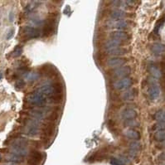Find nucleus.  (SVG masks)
I'll list each match as a JSON object with an SVG mask.
<instances>
[{
  "label": "nucleus",
  "instance_id": "nucleus-1",
  "mask_svg": "<svg viewBox=\"0 0 165 165\" xmlns=\"http://www.w3.org/2000/svg\"><path fill=\"white\" fill-rule=\"evenodd\" d=\"M28 140L24 138H15L11 142V153L12 154L24 158L28 154L27 149Z\"/></svg>",
  "mask_w": 165,
  "mask_h": 165
},
{
  "label": "nucleus",
  "instance_id": "nucleus-2",
  "mask_svg": "<svg viewBox=\"0 0 165 165\" xmlns=\"http://www.w3.org/2000/svg\"><path fill=\"white\" fill-rule=\"evenodd\" d=\"M25 101L29 106H31V109L34 107H39V108L46 107V104L48 102V98L45 97L38 90H35L28 94L25 98Z\"/></svg>",
  "mask_w": 165,
  "mask_h": 165
},
{
  "label": "nucleus",
  "instance_id": "nucleus-3",
  "mask_svg": "<svg viewBox=\"0 0 165 165\" xmlns=\"http://www.w3.org/2000/svg\"><path fill=\"white\" fill-rule=\"evenodd\" d=\"M24 128L23 133L28 136H36L38 135L40 129V122L38 119L33 118H25L22 122Z\"/></svg>",
  "mask_w": 165,
  "mask_h": 165
},
{
  "label": "nucleus",
  "instance_id": "nucleus-4",
  "mask_svg": "<svg viewBox=\"0 0 165 165\" xmlns=\"http://www.w3.org/2000/svg\"><path fill=\"white\" fill-rule=\"evenodd\" d=\"M56 129V124L55 122H50L48 121L45 123L42 126V135H41V139L44 143H48V140L53 136L54 132Z\"/></svg>",
  "mask_w": 165,
  "mask_h": 165
},
{
  "label": "nucleus",
  "instance_id": "nucleus-5",
  "mask_svg": "<svg viewBox=\"0 0 165 165\" xmlns=\"http://www.w3.org/2000/svg\"><path fill=\"white\" fill-rule=\"evenodd\" d=\"M56 19L57 16H53L51 18H49L47 22L44 23V27L42 30V36L45 38H48L51 36L54 33V30L56 27Z\"/></svg>",
  "mask_w": 165,
  "mask_h": 165
},
{
  "label": "nucleus",
  "instance_id": "nucleus-6",
  "mask_svg": "<svg viewBox=\"0 0 165 165\" xmlns=\"http://www.w3.org/2000/svg\"><path fill=\"white\" fill-rule=\"evenodd\" d=\"M41 36V31L32 26H26L22 28V38L26 40L38 38Z\"/></svg>",
  "mask_w": 165,
  "mask_h": 165
},
{
  "label": "nucleus",
  "instance_id": "nucleus-7",
  "mask_svg": "<svg viewBox=\"0 0 165 165\" xmlns=\"http://www.w3.org/2000/svg\"><path fill=\"white\" fill-rule=\"evenodd\" d=\"M37 90L40 92L42 95H43L45 97L48 98V99L53 94V83L51 82H45L43 84H42L40 86H39Z\"/></svg>",
  "mask_w": 165,
  "mask_h": 165
},
{
  "label": "nucleus",
  "instance_id": "nucleus-8",
  "mask_svg": "<svg viewBox=\"0 0 165 165\" xmlns=\"http://www.w3.org/2000/svg\"><path fill=\"white\" fill-rule=\"evenodd\" d=\"M133 84V80L130 77H125L118 80L114 83V88L118 90H127Z\"/></svg>",
  "mask_w": 165,
  "mask_h": 165
},
{
  "label": "nucleus",
  "instance_id": "nucleus-9",
  "mask_svg": "<svg viewBox=\"0 0 165 165\" xmlns=\"http://www.w3.org/2000/svg\"><path fill=\"white\" fill-rule=\"evenodd\" d=\"M43 159V154L38 150H32L30 153L29 158L28 159V164L29 165H40Z\"/></svg>",
  "mask_w": 165,
  "mask_h": 165
},
{
  "label": "nucleus",
  "instance_id": "nucleus-10",
  "mask_svg": "<svg viewBox=\"0 0 165 165\" xmlns=\"http://www.w3.org/2000/svg\"><path fill=\"white\" fill-rule=\"evenodd\" d=\"M129 22L126 20H112L108 22V26L111 28H116L119 29L120 31L122 29H125L129 27Z\"/></svg>",
  "mask_w": 165,
  "mask_h": 165
},
{
  "label": "nucleus",
  "instance_id": "nucleus-11",
  "mask_svg": "<svg viewBox=\"0 0 165 165\" xmlns=\"http://www.w3.org/2000/svg\"><path fill=\"white\" fill-rule=\"evenodd\" d=\"M127 62V59L125 57H111L107 60L108 67L112 68H119L123 67Z\"/></svg>",
  "mask_w": 165,
  "mask_h": 165
},
{
  "label": "nucleus",
  "instance_id": "nucleus-12",
  "mask_svg": "<svg viewBox=\"0 0 165 165\" xmlns=\"http://www.w3.org/2000/svg\"><path fill=\"white\" fill-rule=\"evenodd\" d=\"M131 72V68L129 66H123L120 67L116 68L113 71V76L115 77L118 78H125L128 75H129Z\"/></svg>",
  "mask_w": 165,
  "mask_h": 165
},
{
  "label": "nucleus",
  "instance_id": "nucleus-13",
  "mask_svg": "<svg viewBox=\"0 0 165 165\" xmlns=\"http://www.w3.org/2000/svg\"><path fill=\"white\" fill-rule=\"evenodd\" d=\"M154 139L158 143V148H165V129H160L154 132Z\"/></svg>",
  "mask_w": 165,
  "mask_h": 165
},
{
  "label": "nucleus",
  "instance_id": "nucleus-14",
  "mask_svg": "<svg viewBox=\"0 0 165 165\" xmlns=\"http://www.w3.org/2000/svg\"><path fill=\"white\" fill-rule=\"evenodd\" d=\"M110 37L113 39L118 40L119 42H124V41H128L130 38V36L129 33H127L125 31H115L110 33Z\"/></svg>",
  "mask_w": 165,
  "mask_h": 165
},
{
  "label": "nucleus",
  "instance_id": "nucleus-15",
  "mask_svg": "<svg viewBox=\"0 0 165 165\" xmlns=\"http://www.w3.org/2000/svg\"><path fill=\"white\" fill-rule=\"evenodd\" d=\"M148 94L151 100H156L160 95V88L156 83H152L148 87Z\"/></svg>",
  "mask_w": 165,
  "mask_h": 165
},
{
  "label": "nucleus",
  "instance_id": "nucleus-16",
  "mask_svg": "<svg viewBox=\"0 0 165 165\" xmlns=\"http://www.w3.org/2000/svg\"><path fill=\"white\" fill-rule=\"evenodd\" d=\"M121 117L125 120L135 119V118L137 117V112L133 108H126L121 112Z\"/></svg>",
  "mask_w": 165,
  "mask_h": 165
},
{
  "label": "nucleus",
  "instance_id": "nucleus-17",
  "mask_svg": "<svg viewBox=\"0 0 165 165\" xmlns=\"http://www.w3.org/2000/svg\"><path fill=\"white\" fill-rule=\"evenodd\" d=\"M110 16L113 20H121L127 16V13L121 9H113L110 11Z\"/></svg>",
  "mask_w": 165,
  "mask_h": 165
},
{
  "label": "nucleus",
  "instance_id": "nucleus-18",
  "mask_svg": "<svg viewBox=\"0 0 165 165\" xmlns=\"http://www.w3.org/2000/svg\"><path fill=\"white\" fill-rule=\"evenodd\" d=\"M121 44V42L118 41V40H116V39H110V40H108L104 44V49L106 51H111L113 49L117 48H119Z\"/></svg>",
  "mask_w": 165,
  "mask_h": 165
},
{
  "label": "nucleus",
  "instance_id": "nucleus-19",
  "mask_svg": "<svg viewBox=\"0 0 165 165\" xmlns=\"http://www.w3.org/2000/svg\"><path fill=\"white\" fill-rule=\"evenodd\" d=\"M137 90L136 89H128L125 92L122 93V98L125 100H133L137 96Z\"/></svg>",
  "mask_w": 165,
  "mask_h": 165
},
{
  "label": "nucleus",
  "instance_id": "nucleus-20",
  "mask_svg": "<svg viewBox=\"0 0 165 165\" xmlns=\"http://www.w3.org/2000/svg\"><path fill=\"white\" fill-rule=\"evenodd\" d=\"M151 51L156 56H159L165 51V45L162 44V43H159V42H156L152 45Z\"/></svg>",
  "mask_w": 165,
  "mask_h": 165
},
{
  "label": "nucleus",
  "instance_id": "nucleus-21",
  "mask_svg": "<svg viewBox=\"0 0 165 165\" xmlns=\"http://www.w3.org/2000/svg\"><path fill=\"white\" fill-rule=\"evenodd\" d=\"M124 135L126 136L127 138L134 139V140H138L140 139V134L134 129H128L124 131Z\"/></svg>",
  "mask_w": 165,
  "mask_h": 165
},
{
  "label": "nucleus",
  "instance_id": "nucleus-22",
  "mask_svg": "<svg viewBox=\"0 0 165 165\" xmlns=\"http://www.w3.org/2000/svg\"><path fill=\"white\" fill-rule=\"evenodd\" d=\"M128 53V50L125 48H117L111 51H106L107 55L110 56H123Z\"/></svg>",
  "mask_w": 165,
  "mask_h": 165
},
{
  "label": "nucleus",
  "instance_id": "nucleus-23",
  "mask_svg": "<svg viewBox=\"0 0 165 165\" xmlns=\"http://www.w3.org/2000/svg\"><path fill=\"white\" fill-rule=\"evenodd\" d=\"M39 77H40V74L38 72H35V71H28L24 74V78L28 82H33L37 81Z\"/></svg>",
  "mask_w": 165,
  "mask_h": 165
},
{
  "label": "nucleus",
  "instance_id": "nucleus-24",
  "mask_svg": "<svg viewBox=\"0 0 165 165\" xmlns=\"http://www.w3.org/2000/svg\"><path fill=\"white\" fill-rule=\"evenodd\" d=\"M148 71H149V73L152 75V77L154 78L158 79V78L161 77V76H162L161 71L155 65H150L148 67Z\"/></svg>",
  "mask_w": 165,
  "mask_h": 165
},
{
  "label": "nucleus",
  "instance_id": "nucleus-25",
  "mask_svg": "<svg viewBox=\"0 0 165 165\" xmlns=\"http://www.w3.org/2000/svg\"><path fill=\"white\" fill-rule=\"evenodd\" d=\"M140 149V145L137 142H133L130 144V146H129V154L130 155L135 157L136 156V154H138V152L139 151Z\"/></svg>",
  "mask_w": 165,
  "mask_h": 165
},
{
  "label": "nucleus",
  "instance_id": "nucleus-26",
  "mask_svg": "<svg viewBox=\"0 0 165 165\" xmlns=\"http://www.w3.org/2000/svg\"><path fill=\"white\" fill-rule=\"evenodd\" d=\"M6 161L10 162V163H13V164H21L23 162V158H21L14 154H11V155L6 157Z\"/></svg>",
  "mask_w": 165,
  "mask_h": 165
},
{
  "label": "nucleus",
  "instance_id": "nucleus-27",
  "mask_svg": "<svg viewBox=\"0 0 165 165\" xmlns=\"http://www.w3.org/2000/svg\"><path fill=\"white\" fill-rule=\"evenodd\" d=\"M154 118L158 122H165V111L163 110H159L156 111Z\"/></svg>",
  "mask_w": 165,
  "mask_h": 165
},
{
  "label": "nucleus",
  "instance_id": "nucleus-28",
  "mask_svg": "<svg viewBox=\"0 0 165 165\" xmlns=\"http://www.w3.org/2000/svg\"><path fill=\"white\" fill-rule=\"evenodd\" d=\"M59 110L58 109H54L53 110H51L50 116L48 117V121L50 122H55L59 117Z\"/></svg>",
  "mask_w": 165,
  "mask_h": 165
},
{
  "label": "nucleus",
  "instance_id": "nucleus-29",
  "mask_svg": "<svg viewBox=\"0 0 165 165\" xmlns=\"http://www.w3.org/2000/svg\"><path fill=\"white\" fill-rule=\"evenodd\" d=\"M106 156L103 155V154H94V155L90 156L89 158H88V161L89 162H93V161H100V160H103L105 158Z\"/></svg>",
  "mask_w": 165,
  "mask_h": 165
},
{
  "label": "nucleus",
  "instance_id": "nucleus-30",
  "mask_svg": "<svg viewBox=\"0 0 165 165\" xmlns=\"http://www.w3.org/2000/svg\"><path fill=\"white\" fill-rule=\"evenodd\" d=\"M22 46H20V45H18L14 50H13V56L14 57H19L22 55Z\"/></svg>",
  "mask_w": 165,
  "mask_h": 165
},
{
  "label": "nucleus",
  "instance_id": "nucleus-31",
  "mask_svg": "<svg viewBox=\"0 0 165 165\" xmlns=\"http://www.w3.org/2000/svg\"><path fill=\"white\" fill-rule=\"evenodd\" d=\"M160 129H165V122H157L155 125L153 126L154 132L160 130Z\"/></svg>",
  "mask_w": 165,
  "mask_h": 165
},
{
  "label": "nucleus",
  "instance_id": "nucleus-32",
  "mask_svg": "<svg viewBox=\"0 0 165 165\" xmlns=\"http://www.w3.org/2000/svg\"><path fill=\"white\" fill-rule=\"evenodd\" d=\"M25 81L23 79H18L16 83H15V88L18 90H22L23 88L25 87Z\"/></svg>",
  "mask_w": 165,
  "mask_h": 165
},
{
  "label": "nucleus",
  "instance_id": "nucleus-33",
  "mask_svg": "<svg viewBox=\"0 0 165 165\" xmlns=\"http://www.w3.org/2000/svg\"><path fill=\"white\" fill-rule=\"evenodd\" d=\"M125 125L127 126H131V127H138L139 125V123L135 120V119H130V120H126Z\"/></svg>",
  "mask_w": 165,
  "mask_h": 165
},
{
  "label": "nucleus",
  "instance_id": "nucleus-34",
  "mask_svg": "<svg viewBox=\"0 0 165 165\" xmlns=\"http://www.w3.org/2000/svg\"><path fill=\"white\" fill-rule=\"evenodd\" d=\"M110 164L112 165H124L119 160H118L117 158H112L110 159Z\"/></svg>",
  "mask_w": 165,
  "mask_h": 165
},
{
  "label": "nucleus",
  "instance_id": "nucleus-35",
  "mask_svg": "<svg viewBox=\"0 0 165 165\" xmlns=\"http://www.w3.org/2000/svg\"><path fill=\"white\" fill-rule=\"evenodd\" d=\"M13 35H14V29H11L8 32V34H7V39L8 40H9L11 39L13 37Z\"/></svg>",
  "mask_w": 165,
  "mask_h": 165
},
{
  "label": "nucleus",
  "instance_id": "nucleus-36",
  "mask_svg": "<svg viewBox=\"0 0 165 165\" xmlns=\"http://www.w3.org/2000/svg\"><path fill=\"white\" fill-rule=\"evenodd\" d=\"M10 21H13V13H10Z\"/></svg>",
  "mask_w": 165,
  "mask_h": 165
},
{
  "label": "nucleus",
  "instance_id": "nucleus-37",
  "mask_svg": "<svg viewBox=\"0 0 165 165\" xmlns=\"http://www.w3.org/2000/svg\"><path fill=\"white\" fill-rule=\"evenodd\" d=\"M2 77H3V73H2V72H0V80L2 79Z\"/></svg>",
  "mask_w": 165,
  "mask_h": 165
},
{
  "label": "nucleus",
  "instance_id": "nucleus-38",
  "mask_svg": "<svg viewBox=\"0 0 165 165\" xmlns=\"http://www.w3.org/2000/svg\"><path fill=\"white\" fill-rule=\"evenodd\" d=\"M1 158H2V156H1V154H0V160H1Z\"/></svg>",
  "mask_w": 165,
  "mask_h": 165
}]
</instances>
